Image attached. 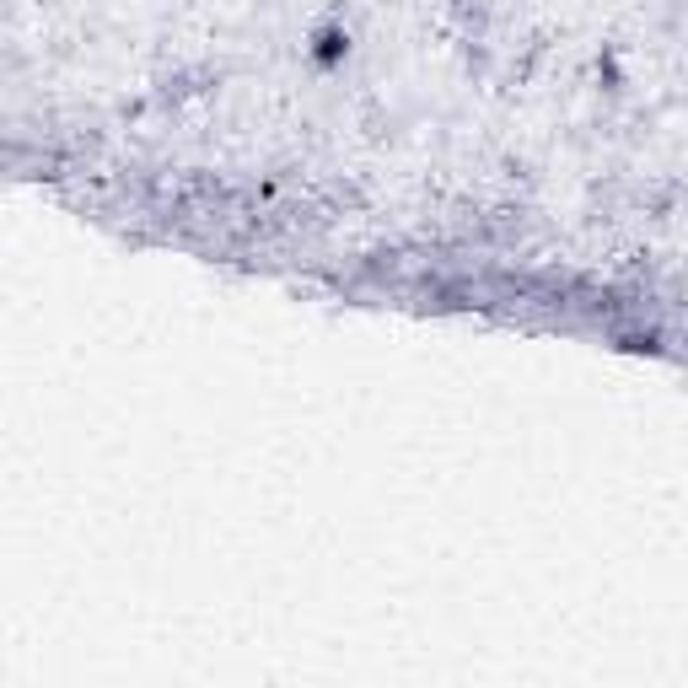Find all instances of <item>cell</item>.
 <instances>
[{
  "instance_id": "cell-1",
  "label": "cell",
  "mask_w": 688,
  "mask_h": 688,
  "mask_svg": "<svg viewBox=\"0 0 688 688\" xmlns=\"http://www.w3.org/2000/svg\"><path fill=\"white\" fill-rule=\"evenodd\" d=\"M344 54H350V33H344V27H318V38H312V60L334 65V60H344Z\"/></svg>"
}]
</instances>
